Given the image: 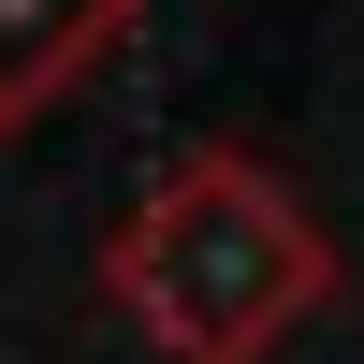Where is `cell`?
<instances>
[{
	"label": "cell",
	"mask_w": 364,
	"mask_h": 364,
	"mask_svg": "<svg viewBox=\"0 0 364 364\" xmlns=\"http://www.w3.org/2000/svg\"><path fill=\"white\" fill-rule=\"evenodd\" d=\"M102 291L161 364H277L350 291V262L321 233V204L291 175H262L248 146H175L146 175V204L102 233Z\"/></svg>",
	"instance_id": "6da1fadb"
},
{
	"label": "cell",
	"mask_w": 364,
	"mask_h": 364,
	"mask_svg": "<svg viewBox=\"0 0 364 364\" xmlns=\"http://www.w3.org/2000/svg\"><path fill=\"white\" fill-rule=\"evenodd\" d=\"M117 29H132V0H0V132H29L44 102H73Z\"/></svg>",
	"instance_id": "7a4b0ae2"
}]
</instances>
